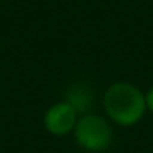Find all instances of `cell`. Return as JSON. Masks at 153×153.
Returning a JSON list of instances; mask_svg holds the SVG:
<instances>
[{"label": "cell", "instance_id": "cell-2", "mask_svg": "<svg viewBox=\"0 0 153 153\" xmlns=\"http://www.w3.org/2000/svg\"><path fill=\"white\" fill-rule=\"evenodd\" d=\"M76 143L91 153H102L112 145L114 132L110 123L96 114H86L77 119L74 127Z\"/></svg>", "mask_w": 153, "mask_h": 153}, {"label": "cell", "instance_id": "cell-1", "mask_svg": "<svg viewBox=\"0 0 153 153\" xmlns=\"http://www.w3.org/2000/svg\"><path fill=\"white\" fill-rule=\"evenodd\" d=\"M102 104L107 117L120 127H132L138 123L146 112L145 92L127 81L110 84L104 92Z\"/></svg>", "mask_w": 153, "mask_h": 153}, {"label": "cell", "instance_id": "cell-5", "mask_svg": "<svg viewBox=\"0 0 153 153\" xmlns=\"http://www.w3.org/2000/svg\"><path fill=\"white\" fill-rule=\"evenodd\" d=\"M145 104H146V110H150L153 114V86L145 92Z\"/></svg>", "mask_w": 153, "mask_h": 153}, {"label": "cell", "instance_id": "cell-4", "mask_svg": "<svg viewBox=\"0 0 153 153\" xmlns=\"http://www.w3.org/2000/svg\"><path fill=\"white\" fill-rule=\"evenodd\" d=\"M64 102H68L77 114L81 115H86L89 114V110L92 109L94 104V91L92 87L87 82H73L66 91V99Z\"/></svg>", "mask_w": 153, "mask_h": 153}, {"label": "cell", "instance_id": "cell-3", "mask_svg": "<svg viewBox=\"0 0 153 153\" xmlns=\"http://www.w3.org/2000/svg\"><path fill=\"white\" fill-rule=\"evenodd\" d=\"M79 114L73 109L68 102H58L51 105L45 114V128L53 135H66L73 132L77 123Z\"/></svg>", "mask_w": 153, "mask_h": 153}]
</instances>
